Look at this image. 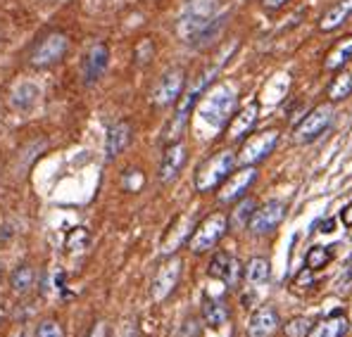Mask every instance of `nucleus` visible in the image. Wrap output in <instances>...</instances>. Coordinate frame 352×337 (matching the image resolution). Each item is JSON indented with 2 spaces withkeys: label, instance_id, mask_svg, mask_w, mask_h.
<instances>
[{
  "label": "nucleus",
  "instance_id": "obj_1",
  "mask_svg": "<svg viewBox=\"0 0 352 337\" xmlns=\"http://www.w3.org/2000/svg\"><path fill=\"white\" fill-rule=\"evenodd\" d=\"M224 62H226V60H221V62H217V65L207 67L203 74H198V79L193 81V86H190L188 91H186L184 95L179 97V102H176L174 117L169 119V124L164 126V131H162V141L167 143V145H172V143H176V141H181V136H184V131H186V124H188L190 112H193V107L200 102L203 93H205L212 84H214V79L219 76V69L224 67Z\"/></svg>",
  "mask_w": 352,
  "mask_h": 337
},
{
  "label": "nucleus",
  "instance_id": "obj_2",
  "mask_svg": "<svg viewBox=\"0 0 352 337\" xmlns=\"http://www.w3.org/2000/svg\"><path fill=\"white\" fill-rule=\"evenodd\" d=\"M236 88L229 84H217L203 93L198 112L212 128H224L236 112Z\"/></svg>",
  "mask_w": 352,
  "mask_h": 337
},
{
  "label": "nucleus",
  "instance_id": "obj_3",
  "mask_svg": "<svg viewBox=\"0 0 352 337\" xmlns=\"http://www.w3.org/2000/svg\"><path fill=\"white\" fill-rule=\"evenodd\" d=\"M238 159L231 150H221V152H214L210 159H205L203 164L195 171V190L198 193H210V190H217L231 174H234Z\"/></svg>",
  "mask_w": 352,
  "mask_h": 337
},
{
  "label": "nucleus",
  "instance_id": "obj_4",
  "mask_svg": "<svg viewBox=\"0 0 352 337\" xmlns=\"http://www.w3.org/2000/svg\"><path fill=\"white\" fill-rule=\"evenodd\" d=\"M217 14H219V0H188L176 31L186 43H190Z\"/></svg>",
  "mask_w": 352,
  "mask_h": 337
},
{
  "label": "nucleus",
  "instance_id": "obj_5",
  "mask_svg": "<svg viewBox=\"0 0 352 337\" xmlns=\"http://www.w3.org/2000/svg\"><path fill=\"white\" fill-rule=\"evenodd\" d=\"M226 231H229V216L221 214V211H214V214H210L207 219H203L198 226L193 228V235L188 237L190 252L205 254V252L214 250L217 242H219L221 237L226 235Z\"/></svg>",
  "mask_w": 352,
  "mask_h": 337
},
{
  "label": "nucleus",
  "instance_id": "obj_6",
  "mask_svg": "<svg viewBox=\"0 0 352 337\" xmlns=\"http://www.w3.org/2000/svg\"><path fill=\"white\" fill-rule=\"evenodd\" d=\"M67 50H69V38H67L62 31H50V34H45L29 53V65L34 67V69H48V67L65 60Z\"/></svg>",
  "mask_w": 352,
  "mask_h": 337
},
{
  "label": "nucleus",
  "instance_id": "obj_7",
  "mask_svg": "<svg viewBox=\"0 0 352 337\" xmlns=\"http://www.w3.org/2000/svg\"><path fill=\"white\" fill-rule=\"evenodd\" d=\"M333 121V107L331 105H319L314 107L307 117H302V121L293 128V143L298 145H307L312 141H317L319 136L331 126Z\"/></svg>",
  "mask_w": 352,
  "mask_h": 337
},
{
  "label": "nucleus",
  "instance_id": "obj_8",
  "mask_svg": "<svg viewBox=\"0 0 352 337\" xmlns=\"http://www.w3.org/2000/svg\"><path fill=\"white\" fill-rule=\"evenodd\" d=\"M276 145H278V131L269 128V131H262V133H257V136L248 138V141L243 143L236 159L243 167H257V164L264 162V159L276 150Z\"/></svg>",
  "mask_w": 352,
  "mask_h": 337
},
{
  "label": "nucleus",
  "instance_id": "obj_9",
  "mask_svg": "<svg viewBox=\"0 0 352 337\" xmlns=\"http://www.w3.org/2000/svg\"><path fill=\"white\" fill-rule=\"evenodd\" d=\"M181 271H184V262H181L176 254H172V257L157 268V273H155V278H153V285H150V297H153V302H164V299L174 292L176 285L181 281Z\"/></svg>",
  "mask_w": 352,
  "mask_h": 337
},
{
  "label": "nucleus",
  "instance_id": "obj_10",
  "mask_svg": "<svg viewBox=\"0 0 352 337\" xmlns=\"http://www.w3.org/2000/svg\"><path fill=\"white\" fill-rule=\"evenodd\" d=\"M186 88V71L184 67H172L160 76L157 86L153 88V105L157 107H169L174 102H179V97L184 95Z\"/></svg>",
  "mask_w": 352,
  "mask_h": 337
},
{
  "label": "nucleus",
  "instance_id": "obj_11",
  "mask_svg": "<svg viewBox=\"0 0 352 337\" xmlns=\"http://www.w3.org/2000/svg\"><path fill=\"white\" fill-rule=\"evenodd\" d=\"M283 219H286V205H283L281 200H269L252 211L250 221H248V228H250L252 235H267V233H272Z\"/></svg>",
  "mask_w": 352,
  "mask_h": 337
},
{
  "label": "nucleus",
  "instance_id": "obj_12",
  "mask_svg": "<svg viewBox=\"0 0 352 337\" xmlns=\"http://www.w3.org/2000/svg\"><path fill=\"white\" fill-rule=\"evenodd\" d=\"M257 181V167H243L234 171L229 178L221 183V193H219V202L221 205H231V202H238L243 195L248 193L252 183Z\"/></svg>",
  "mask_w": 352,
  "mask_h": 337
},
{
  "label": "nucleus",
  "instance_id": "obj_13",
  "mask_svg": "<svg viewBox=\"0 0 352 337\" xmlns=\"http://www.w3.org/2000/svg\"><path fill=\"white\" fill-rule=\"evenodd\" d=\"M207 273H210V278H217V281L229 285V288H236L243 276V264L238 262L234 254L217 252L214 257H212L210 266H207Z\"/></svg>",
  "mask_w": 352,
  "mask_h": 337
},
{
  "label": "nucleus",
  "instance_id": "obj_14",
  "mask_svg": "<svg viewBox=\"0 0 352 337\" xmlns=\"http://www.w3.org/2000/svg\"><path fill=\"white\" fill-rule=\"evenodd\" d=\"M107 65H110V48L107 43H96L88 48V53L84 55L81 62V76H84V84L93 86L100 81V76L105 74Z\"/></svg>",
  "mask_w": 352,
  "mask_h": 337
},
{
  "label": "nucleus",
  "instance_id": "obj_15",
  "mask_svg": "<svg viewBox=\"0 0 352 337\" xmlns=\"http://www.w3.org/2000/svg\"><path fill=\"white\" fill-rule=\"evenodd\" d=\"M186 162H188V148H186V143L176 141L172 145H167L162 164H160V181H162V183H172V181H176V176L181 174V169L186 167Z\"/></svg>",
  "mask_w": 352,
  "mask_h": 337
},
{
  "label": "nucleus",
  "instance_id": "obj_16",
  "mask_svg": "<svg viewBox=\"0 0 352 337\" xmlns=\"http://www.w3.org/2000/svg\"><path fill=\"white\" fill-rule=\"evenodd\" d=\"M281 328V318L274 307H260L252 311L250 321H248V337H272Z\"/></svg>",
  "mask_w": 352,
  "mask_h": 337
},
{
  "label": "nucleus",
  "instance_id": "obj_17",
  "mask_svg": "<svg viewBox=\"0 0 352 337\" xmlns=\"http://www.w3.org/2000/svg\"><path fill=\"white\" fill-rule=\"evenodd\" d=\"M133 136V128L129 121H117L107 128V136H105V157L107 159H117L124 150L129 148Z\"/></svg>",
  "mask_w": 352,
  "mask_h": 337
},
{
  "label": "nucleus",
  "instance_id": "obj_18",
  "mask_svg": "<svg viewBox=\"0 0 352 337\" xmlns=\"http://www.w3.org/2000/svg\"><path fill=\"white\" fill-rule=\"evenodd\" d=\"M257 119H260V105H257V102H250V105L243 107L236 117H231V121H229V138L231 141H241V138H245L248 133L255 128Z\"/></svg>",
  "mask_w": 352,
  "mask_h": 337
},
{
  "label": "nucleus",
  "instance_id": "obj_19",
  "mask_svg": "<svg viewBox=\"0 0 352 337\" xmlns=\"http://www.w3.org/2000/svg\"><path fill=\"white\" fill-rule=\"evenodd\" d=\"M350 17H352V0H338V3H333V8H329V12L319 19V31L329 34V31L340 29Z\"/></svg>",
  "mask_w": 352,
  "mask_h": 337
},
{
  "label": "nucleus",
  "instance_id": "obj_20",
  "mask_svg": "<svg viewBox=\"0 0 352 337\" xmlns=\"http://www.w3.org/2000/svg\"><path fill=\"white\" fill-rule=\"evenodd\" d=\"M203 321L210 328H221V325L229 321V307H226L224 299L219 297H203Z\"/></svg>",
  "mask_w": 352,
  "mask_h": 337
},
{
  "label": "nucleus",
  "instance_id": "obj_21",
  "mask_svg": "<svg viewBox=\"0 0 352 337\" xmlns=\"http://www.w3.org/2000/svg\"><path fill=\"white\" fill-rule=\"evenodd\" d=\"M345 333H348V316L333 314L329 318H324L322 323L312 325L307 337H343Z\"/></svg>",
  "mask_w": 352,
  "mask_h": 337
},
{
  "label": "nucleus",
  "instance_id": "obj_22",
  "mask_svg": "<svg viewBox=\"0 0 352 337\" xmlns=\"http://www.w3.org/2000/svg\"><path fill=\"white\" fill-rule=\"evenodd\" d=\"M226 19H229V12H221V14H217L214 19H212L210 24H207V27L200 31L198 36H195L193 40H190V48H207V45L210 43H214V38L217 36L221 34V31H224V27H226Z\"/></svg>",
  "mask_w": 352,
  "mask_h": 337
},
{
  "label": "nucleus",
  "instance_id": "obj_23",
  "mask_svg": "<svg viewBox=\"0 0 352 337\" xmlns=\"http://www.w3.org/2000/svg\"><path fill=\"white\" fill-rule=\"evenodd\" d=\"M350 60H352V36H348V38H340L338 43L333 45V50L326 55V69L329 71L343 69Z\"/></svg>",
  "mask_w": 352,
  "mask_h": 337
},
{
  "label": "nucleus",
  "instance_id": "obj_24",
  "mask_svg": "<svg viewBox=\"0 0 352 337\" xmlns=\"http://www.w3.org/2000/svg\"><path fill=\"white\" fill-rule=\"evenodd\" d=\"M243 276H245V281L250 285H264L269 281V276H272V264L264 257H252L248 262V266L243 268Z\"/></svg>",
  "mask_w": 352,
  "mask_h": 337
},
{
  "label": "nucleus",
  "instance_id": "obj_25",
  "mask_svg": "<svg viewBox=\"0 0 352 337\" xmlns=\"http://www.w3.org/2000/svg\"><path fill=\"white\" fill-rule=\"evenodd\" d=\"M34 281H36V273L29 264H22V266H17L12 273H10V288L19 294L29 292V290L34 288Z\"/></svg>",
  "mask_w": 352,
  "mask_h": 337
},
{
  "label": "nucleus",
  "instance_id": "obj_26",
  "mask_svg": "<svg viewBox=\"0 0 352 337\" xmlns=\"http://www.w3.org/2000/svg\"><path fill=\"white\" fill-rule=\"evenodd\" d=\"M255 209H257L255 200H250V197H248V200H241V202H238V207L234 209V214L229 216V228H234V231H241V228H245Z\"/></svg>",
  "mask_w": 352,
  "mask_h": 337
},
{
  "label": "nucleus",
  "instance_id": "obj_27",
  "mask_svg": "<svg viewBox=\"0 0 352 337\" xmlns=\"http://www.w3.org/2000/svg\"><path fill=\"white\" fill-rule=\"evenodd\" d=\"M333 259V252H331V247H322V245H314L309 247L307 257H305V266L312 268V271H319V268H324L326 264Z\"/></svg>",
  "mask_w": 352,
  "mask_h": 337
},
{
  "label": "nucleus",
  "instance_id": "obj_28",
  "mask_svg": "<svg viewBox=\"0 0 352 337\" xmlns=\"http://www.w3.org/2000/svg\"><path fill=\"white\" fill-rule=\"evenodd\" d=\"M36 97H38V91L29 84H22L12 93V107L14 110H29V107H34Z\"/></svg>",
  "mask_w": 352,
  "mask_h": 337
},
{
  "label": "nucleus",
  "instance_id": "obj_29",
  "mask_svg": "<svg viewBox=\"0 0 352 337\" xmlns=\"http://www.w3.org/2000/svg\"><path fill=\"white\" fill-rule=\"evenodd\" d=\"M352 93V76L350 74H340V76H336L333 81H331V86H329V97L331 100H345Z\"/></svg>",
  "mask_w": 352,
  "mask_h": 337
},
{
  "label": "nucleus",
  "instance_id": "obj_30",
  "mask_svg": "<svg viewBox=\"0 0 352 337\" xmlns=\"http://www.w3.org/2000/svg\"><path fill=\"white\" fill-rule=\"evenodd\" d=\"M312 321L307 318V316H295V318L288 321L286 325H283V333L286 337H307L309 330H312Z\"/></svg>",
  "mask_w": 352,
  "mask_h": 337
},
{
  "label": "nucleus",
  "instance_id": "obj_31",
  "mask_svg": "<svg viewBox=\"0 0 352 337\" xmlns=\"http://www.w3.org/2000/svg\"><path fill=\"white\" fill-rule=\"evenodd\" d=\"M88 242H91V233L86 228H72L65 240V247L67 250H84Z\"/></svg>",
  "mask_w": 352,
  "mask_h": 337
},
{
  "label": "nucleus",
  "instance_id": "obj_32",
  "mask_svg": "<svg viewBox=\"0 0 352 337\" xmlns=\"http://www.w3.org/2000/svg\"><path fill=\"white\" fill-rule=\"evenodd\" d=\"M153 55H155V45L150 38L138 40V45L133 48V57H136L138 65H148V62L153 60Z\"/></svg>",
  "mask_w": 352,
  "mask_h": 337
},
{
  "label": "nucleus",
  "instance_id": "obj_33",
  "mask_svg": "<svg viewBox=\"0 0 352 337\" xmlns=\"http://www.w3.org/2000/svg\"><path fill=\"white\" fill-rule=\"evenodd\" d=\"M34 337H65V330L58 321H43V323L36 328Z\"/></svg>",
  "mask_w": 352,
  "mask_h": 337
},
{
  "label": "nucleus",
  "instance_id": "obj_34",
  "mask_svg": "<svg viewBox=\"0 0 352 337\" xmlns=\"http://www.w3.org/2000/svg\"><path fill=\"white\" fill-rule=\"evenodd\" d=\"M200 328H198V318H188L184 325L179 328V333H176L174 337H198Z\"/></svg>",
  "mask_w": 352,
  "mask_h": 337
},
{
  "label": "nucleus",
  "instance_id": "obj_35",
  "mask_svg": "<svg viewBox=\"0 0 352 337\" xmlns=\"http://www.w3.org/2000/svg\"><path fill=\"white\" fill-rule=\"evenodd\" d=\"M312 268H307L305 266L302 271L298 273V276H295V281H293V285L295 288H309V285H312V281H314V276H312Z\"/></svg>",
  "mask_w": 352,
  "mask_h": 337
},
{
  "label": "nucleus",
  "instance_id": "obj_36",
  "mask_svg": "<svg viewBox=\"0 0 352 337\" xmlns=\"http://www.w3.org/2000/svg\"><path fill=\"white\" fill-rule=\"evenodd\" d=\"M86 337H107V325L102 323V321H96V323L91 325V330L86 333Z\"/></svg>",
  "mask_w": 352,
  "mask_h": 337
},
{
  "label": "nucleus",
  "instance_id": "obj_37",
  "mask_svg": "<svg viewBox=\"0 0 352 337\" xmlns=\"http://www.w3.org/2000/svg\"><path fill=\"white\" fill-rule=\"evenodd\" d=\"M317 231L319 233H333L336 231V219H333V216H329V219H322L317 224Z\"/></svg>",
  "mask_w": 352,
  "mask_h": 337
},
{
  "label": "nucleus",
  "instance_id": "obj_38",
  "mask_svg": "<svg viewBox=\"0 0 352 337\" xmlns=\"http://www.w3.org/2000/svg\"><path fill=\"white\" fill-rule=\"evenodd\" d=\"M286 3H288V0H262L264 10H269V12H274V10H281Z\"/></svg>",
  "mask_w": 352,
  "mask_h": 337
},
{
  "label": "nucleus",
  "instance_id": "obj_39",
  "mask_svg": "<svg viewBox=\"0 0 352 337\" xmlns=\"http://www.w3.org/2000/svg\"><path fill=\"white\" fill-rule=\"evenodd\" d=\"M340 219H343V224H345V226L352 228V205L343 207V211H340Z\"/></svg>",
  "mask_w": 352,
  "mask_h": 337
},
{
  "label": "nucleus",
  "instance_id": "obj_40",
  "mask_svg": "<svg viewBox=\"0 0 352 337\" xmlns=\"http://www.w3.org/2000/svg\"><path fill=\"white\" fill-rule=\"evenodd\" d=\"M348 278L352 281V262H350V266H348Z\"/></svg>",
  "mask_w": 352,
  "mask_h": 337
}]
</instances>
